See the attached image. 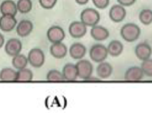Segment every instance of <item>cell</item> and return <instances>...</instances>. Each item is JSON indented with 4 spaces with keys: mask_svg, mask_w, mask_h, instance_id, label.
Returning <instances> with one entry per match:
<instances>
[{
    "mask_svg": "<svg viewBox=\"0 0 152 113\" xmlns=\"http://www.w3.org/2000/svg\"><path fill=\"white\" fill-rule=\"evenodd\" d=\"M140 28L134 23H127L124 25L120 31V34L122 39L128 42H132L137 40L140 37Z\"/></svg>",
    "mask_w": 152,
    "mask_h": 113,
    "instance_id": "6da1fadb",
    "label": "cell"
},
{
    "mask_svg": "<svg viewBox=\"0 0 152 113\" xmlns=\"http://www.w3.org/2000/svg\"><path fill=\"white\" fill-rule=\"evenodd\" d=\"M100 19V14L94 8H86L81 13V21L89 27L96 26Z\"/></svg>",
    "mask_w": 152,
    "mask_h": 113,
    "instance_id": "7a4b0ae2",
    "label": "cell"
},
{
    "mask_svg": "<svg viewBox=\"0 0 152 113\" xmlns=\"http://www.w3.org/2000/svg\"><path fill=\"white\" fill-rule=\"evenodd\" d=\"M108 54L107 48L102 44L93 45L90 50V58L97 63L104 62L107 58Z\"/></svg>",
    "mask_w": 152,
    "mask_h": 113,
    "instance_id": "3957f363",
    "label": "cell"
},
{
    "mask_svg": "<svg viewBox=\"0 0 152 113\" xmlns=\"http://www.w3.org/2000/svg\"><path fill=\"white\" fill-rule=\"evenodd\" d=\"M28 63L34 68H40L45 63V54L40 48H32L28 55Z\"/></svg>",
    "mask_w": 152,
    "mask_h": 113,
    "instance_id": "277c9868",
    "label": "cell"
},
{
    "mask_svg": "<svg viewBox=\"0 0 152 113\" xmlns=\"http://www.w3.org/2000/svg\"><path fill=\"white\" fill-rule=\"evenodd\" d=\"M78 77L82 80H90L93 72V66L87 60H81L76 63Z\"/></svg>",
    "mask_w": 152,
    "mask_h": 113,
    "instance_id": "5b68a950",
    "label": "cell"
},
{
    "mask_svg": "<svg viewBox=\"0 0 152 113\" xmlns=\"http://www.w3.org/2000/svg\"><path fill=\"white\" fill-rule=\"evenodd\" d=\"M87 26L81 21L72 22L69 27V33L70 36L75 39L81 38L85 36L87 31Z\"/></svg>",
    "mask_w": 152,
    "mask_h": 113,
    "instance_id": "8992f818",
    "label": "cell"
},
{
    "mask_svg": "<svg viewBox=\"0 0 152 113\" xmlns=\"http://www.w3.org/2000/svg\"><path fill=\"white\" fill-rule=\"evenodd\" d=\"M48 39L52 43L62 42L66 37V34L64 29L60 26H54L49 28L46 33Z\"/></svg>",
    "mask_w": 152,
    "mask_h": 113,
    "instance_id": "52a82bcc",
    "label": "cell"
},
{
    "mask_svg": "<svg viewBox=\"0 0 152 113\" xmlns=\"http://www.w3.org/2000/svg\"><path fill=\"white\" fill-rule=\"evenodd\" d=\"M109 17L113 23H119L122 22L126 17V10L125 7L120 4L113 5L109 11Z\"/></svg>",
    "mask_w": 152,
    "mask_h": 113,
    "instance_id": "ba28073f",
    "label": "cell"
},
{
    "mask_svg": "<svg viewBox=\"0 0 152 113\" xmlns=\"http://www.w3.org/2000/svg\"><path fill=\"white\" fill-rule=\"evenodd\" d=\"M23 48V44L20 39H8L5 45V51L8 55L11 57H14L17 54H20V51Z\"/></svg>",
    "mask_w": 152,
    "mask_h": 113,
    "instance_id": "9c48e42d",
    "label": "cell"
},
{
    "mask_svg": "<svg viewBox=\"0 0 152 113\" xmlns=\"http://www.w3.org/2000/svg\"><path fill=\"white\" fill-rule=\"evenodd\" d=\"M17 21L15 16L2 15L0 17V29L4 32H10L16 28Z\"/></svg>",
    "mask_w": 152,
    "mask_h": 113,
    "instance_id": "30bf717a",
    "label": "cell"
},
{
    "mask_svg": "<svg viewBox=\"0 0 152 113\" xmlns=\"http://www.w3.org/2000/svg\"><path fill=\"white\" fill-rule=\"evenodd\" d=\"M152 54V48L150 45L145 42L139 43L135 48V54L137 58L143 61L149 59Z\"/></svg>",
    "mask_w": 152,
    "mask_h": 113,
    "instance_id": "8fae6325",
    "label": "cell"
},
{
    "mask_svg": "<svg viewBox=\"0 0 152 113\" xmlns=\"http://www.w3.org/2000/svg\"><path fill=\"white\" fill-rule=\"evenodd\" d=\"M144 75V72L141 67L133 66L127 69L124 78L128 81H139L142 80Z\"/></svg>",
    "mask_w": 152,
    "mask_h": 113,
    "instance_id": "7c38bea8",
    "label": "cell"
},
{
    "mask_svg": "<svg viewBox=\"0 0 152 113\" xmlns=\"http://www.w3.org/2000/svg\"><path fill=\"white\" fill-rule=\"evenodd\" d=\"M90 35L95 40L104 41L109 37L110 33L106 28L96 25L91 28Z\"/></svg>",
    "mask_w": 152,
    "mask_h": 113,
    "instance_id": "4fadbf2b",
    "label": "cell"
},
{
    "mask_svg": "<svg viewBox=\"0 0 152 113\" xmlns=\"http://www.w3.org/2000/svg\"><path fill=\"white\" fill-rule=\"evenodd\" d=\"M62 74L64 75V80L74 81L78 77V69L76 64L67 63L63 68Z\"/></svg>",
    "mask_w": 152,
    "mask_h": 113,
    "instance_id": "5bb4252c",
    "label": "cell"
},
{
    "mask_svg": "<svg viewBox=\"0 0 152 113\" xmlns=\"http://www.w3.org/2000/svg\"><path fill=\"white\" fill-rule=\"evenodd\" d=\"M33 23L30 20H23L17 24V27H16V31L19 36L21 37H26L31 33V31H33Z\"/></svg>",
    "mask_w": 152,
    "mask_h": 113,
    "instance_id": "9a60e30c",
    "label": "cell"
},
{
    "mask_svg": "<svg viewBox=\"0 0 152 113\" xmlns=\"http://www.w3.org/2000/svg\"><path fill=\"white\" fill-rule=\"evenodd\" d=\"M50 54L56 59H63L67 54V48L62 42L52 43L50 46Z\"/></svg>",
    "mask_w": 152,
    "mask_h": 113,
    "instance_id": "2e32d148",
    "label": "cell"
},
{
    "mask_svg": "<svg viewBox=\"0 0 152 113\" xmlns=\"http://www.w3.org/2000/svg\"><path fill=\"white\" fill-rule=\"evenodd\" d=\"M87 48L80 42L73 43L69 48V55L75 60H81L85 56Z\"/></svg>",
    "mask_w": 152,
    "mask_h": 113,
    "instance_id": "e0dca14e",
    "label": "cell"
},
{
    "mask_svg": "<svg viewBox=\"0 0 152 113\" xmlns=\"http://www.w3.org/2000/svg\"><path fill=\"white\" fill-rule=\"evenodd\" d=\"M17 11V3L13 0H5L0 5V12L2 15L16 16Z\"/></svg>",
    "mask_w": 152,
    "mask_h": 113,
    "instance_id": "ac0fdd59",
    "label": "cell"
},
{
    "mask_svg": "<svg viewBox=\"0 0 152 113\" xmlns=\"http://www.w3.org/2000/svg\"><path fill=\"white\" fill-rule=\"evenodd\" d=\"M113 67L109 63L102 62L96 68V74L100 79H107L111 76Z\"/></svg>",
    "mask_w": 152,
    "mask_h": 113,
    "instance_id": "d6986e66",
    "label": "cell"
},
{
    "mask_svg": "<svg viewBox=\"0 0 152 113\" xmlns=\"http://www.w3.org/2000/svg\"><path fill=\"white\" fill-rule=\"evenodd\" d=\"M124 50V45L120 41L112 40L107 45L108 54L112 57H119Z\"/></svg>",
    "mask_w": 152,
    "mask_h": 113,
    "instance_id": "ffe728a7",
    "label": "cell"
},
{
    "mask_svg": "<svg viewBox=\"0 0 152 113\" xmlns=\"http://www.w3.org/2000/svg\"><path fill=\"white\" fill-rule=\"evenodd\" d=\"M28 63V58H26V56L23 55V54H19L13 57L12 65L15 69L20 70L26 68Z\"/></svg>",
    "mask_w": 152,
    "mask_h": 113,
    "instance_id": "44dd1931",
    "label": "cell"
},
{
    "mask_svg": "<svg viewBox=\"0 0 152 113\" xmlns=\"http://www.w3.org/2000/svg\"><path fill=\"white\" fill-rule=\"evenodd\" d=\"M17 71L10 68L3 69L0 71V80L2 81H16Z\"/></svg>",
    "mask_w": 152,
    "mask_h": 113,
    "instance_id": "7402d4cb",
    "label": "cell"
},
{
    "mask_svg": "<svg viewBox=\"0 0 152 113\" xmlns=\"http://www.w3.org/2000/svg\"><path fill=\"white\" fill-rule=\"evenodd\" d=\"M33 73L28 69L17 70L16 81H31L33 80Z\"/></svg>",
    "mask_w": 152,
    "mask_h": 113,
    "instance_id": "603a6c76",
    "label": "cell"
},
{
    "mask_svg": "<svg viewBox=\"0 0 152 113\" xmlns=\"http://www.w3.org/2000/svg\"><path fill=\"white\" fill-rule=\"evenodd\" d=\"M17 6L19 12L21 14H28L32 9L31 0H18Z\"/></svg>",
    "mask_w": 152,
    "mask_h": 113,
    "instance_id": "cb8c5ba5",
    "label": "cell"
},
{
    "mask_svg": "<svg viewBox=\"0 0 152 113\" xmlns=\"http://www.w3.org/2000/svg\"><path fill=\"white\" fill-rule=\"evenodd\" d=\"M140 21L145 26H148L152 23V10L143 9L139 15Z\"/></svg>",
    "mask_w": 152,
    "mask_h": 113,
    "instance_id": "d4e9b609",
    "label": "cell"
},
{
    "mask_svg": "<svg viewBox=\"0 0 152 113\" xmlns=\"http://www.w3.org/2000/svg\"><path fill=\"white\" fill-rule=\"evenodd\" d=\"M46 80L48 81H62L64 80L62 72L56 69H52L46 74Z\"/></svg>",
    "mask_w": 152,
    "mask_h": 113,
    "instance_id": "484cf974",
    "label": "cell"
},
{
    "mask_svg": "<svg viewBox=\"0 0 152 113\" xmlns=\"http://www.w3.org/2000/svg\"><path fill=\"white\" fill-rule=\"evenodd\" d=\"M141 68L145 75L148 77H152V59H147L143 61L141 64Z\"/></svg>",
    "mask_w": 152,
    "mask_h": 113,
    "instance_id": "4316f807",
    "label": "cell"
},
{
    "mask_svg": "<svg viewBox=\"0 0 152 113\" xmlns=\"http://www.w3.org/2000/svg\"><path fill=\"white\" fill-rule=\"evenodd\" d=\"M58 0H39L40 6L44 9H52L56 5Z\"/></svg>",
    "mask_w": 152,
    "mask_h": 113,
    "instance_id": "83f0119b",
    "label": "cell"
},
{
    "mask_svg": "<svg viewBox=\"0 0 152 113\" xmlns=\"http://www.w3.org/2000/svg\"><path fill=\"white\" fill-rule=\"evenodd\" d=\"M95 6L99 9H104L108 6L110 0H92Z\"/></svg>",
    "mask_w": 152,
    "mask_h": 113,
    "instance_id": "f1b7e54d",
    "label": "cell"
},
{
    "mask_svg": "<svg viewBox=\"0 0 152 113\" xmlns=\"http://www.w3.org/2000/svg\"><path fill=\"white\" fill-rule=\"evenodd\" d=\"M137 0H117L118 3L122 5L124 7H128L133 5Z\"/></svg>",
    "mask_w": 152,
    "mask_h": 113,
    "instance_id": "f546056e",
    "label": "cell"
},
{
    "mask_svg": "<svg viewBox=\"0 0 152 113\" xmlns=\"http://www.w3.org/2000/svg\"><path fill=\"white\" fill-rule=\"evenodd\" d=\"M75 2H77V4L78 5H86L87 3H88L89 0H75Z\"/></svg>",
    "mask_w": 152,
    "mask_h": 113,
    "instance_id": "4dcf8cb0",
    "label": "cell"
},
{
    "mask_svg": "<svg viewBox=\"0 0 152 113\" xmlns=\"http://www.w3.org/2000/svg\"><path fill=\"white\" fill-rule=\"evenodd\" d=\"M4 43H5V38L2 34H0V48L3 46Z\"/></svg>",
    "mask_w": 152,
    "mask_h": 113,
    "instance_id": "1f68e13d",
    "label": "cell"
}]
</instances>
